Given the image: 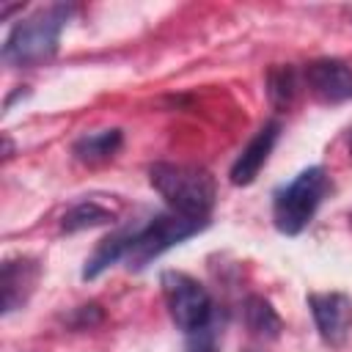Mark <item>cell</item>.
I'll list each match as a JSON object with an SVG mask.
<instances>
[{
  "label": "cell",
  "instance_id": "277c9868",
  "mask_svg": "<svg viewBox=\"0 0 352 352\" xmlns=\"http://www.w3.org/2000/svg\"><path fill=\"white\" fill-rule=\"evenodd\" d=\"M209 226V220H198V217H187L179 212H162L148 217L146 223H140L129 250H126V270L129 272H140L146 270L154 258H160L165 250L176 248L179 242L195 236L198 231H204Z\"/></svg>",
  "mask_w": 352,
  "mask_h": 352
},
{
  "label": "cell",
  "instance_id": "6da1fadb",
  "mask_svg": "<svg viewBox=\"0 0 352 352\" xmlns=\"http://www.w3.org/2000/svg\"><path fill=\"white\" fill-rule=\"evenodd\" d=\"M72 14H74V6L52 3L19 19L3 41V60L14 69H33L52 60L58 52L60 30L66 28Z\"/></svg>",
  "mask_w": 352,
  "mask_h": 352
},
{
  "label": "cell",
  "instance_id": "30bf717a",
  "mask_svg": "<svg viewBox=\"0 0 352 352\" xmlns=\"http://www.w3.org/2000/svg\"><path fill=\"white\" fill-rule=\"evenodd\" d=\"M138 228H140V223H129V226H124V228L107 234V236L96 245V250L91 253V258L85 261V267H82V280H94V278H99L107 267H113L116 261H124V258H126V250H129V245H132V239H135V234H138Z\"/></svg>",
  "mask_w": 352,
  "mask_h": 352
},
{
  "label": "cell",
  "instance_id": "2e32d148",
  "mask_svg": "<svg viewBox=\"0 0 352 352\" xmlns=\"http://www.w3.org/2000/svg\"><path fill=\"white\" fill-rule=\"evenodd\" d=\"M346 146H349V157H352V126H349V132H346Z\"/></svg>",
  "mask_w": 352,
  "mask_h": 352
},
{
  "label": "cell",
  "instance_id": "7a4b0ae2",
  "mask_svg": "<svg viewBox=\"0 0 352 352\" xmlns=\"http://www.w3.org/2000/svg\"><path fill=\"white\" fill-rule=\"evenodd\" d=\"M148 182L165 198L170 212L209 220L217 187L206 168L187 162H154L148 168Z\"/></svg>",
  "mask_w": 352,
  "mask_h": 352
},
{
  "label": "cell",
  "instance_id": "5b68a950",
  "mask_svg": "<svg viewBox=\"0 0 352 352\" xmlns=\"http://www.w3.org/2000/svg\"><path fill=\"white\" fill-rule=\"evenodd\" d=\"M160 286L165 294L168 314L182 333L192 336L212 324V314H214L212 297L195 278H190L187 272L165 270L160 278Z\"/></svg>",
  "mask_w": 352,
  "mask_h": 352
},
{
  "label": "cell",
  "instance_id": "9a60e30c",
  "mask_svg": "<svg viewBox=\"0 0 352 352\" xmlns=\"http://www.w3.org/2000/svg\"><path fill=\"white\" fill-rule=\"evenodd\" d=\"M104 319V314H102V308L96 305V302H91V305H80L72 316H69V324L74 327V330H85V327H94V324H99Z\"/></svg>",
  "mask_w": 352,
  "mask_h": 352
},
{
  "label": "cell",
  "instance_id": "8992f818",
  "mask_svg": "<svg viewBox=\"0 0 352 352\" xmlns=\"http://www.w3.org/2000/svg\"><path fill=\"white\" fill-rule=\"evenodd\" d=\"M308 308L319 338L327 346H344L352 330V300L341 292H322L308 294Z\"/></svg>",
  "mask_w": 352,
  "mask_h": 352
},
{
  "label": "cell",
  "instance_id": "5bb4252c",
  "mask_svg": "<svg viewBox=\"0 0 352 352\" xmlns=\"http://www.w3.org/2000/svg\"><path fill=\"white\" fill-rule=\"evenodd\" d=\"M300 88V77L294 66H272L267 72V96L275 110H289Z\"/></svg>",
  "mask_w": 352,
  "mask_h": 352
},
{
  "label": "cell",
  "instance_id": "ba28073f",
  "mask_svg": "<svg viewBox=\"0 0 352 352\" xmlns=\"http://www.w3.org/2000/svg\"><path fill=\"white\" fill-rule=\"evenodd\" d=\"M278 138H280V121H267V124L248 140V146L239 151V157L234 160V165H231V170H228L231 184H236V187L253 184L256 176L261 173V168L267 165V160H270V154H272Z\"/></svg>",
  "mask_w": 352,
  "mask_h": 352
},
{
  "label": "cell",
  "instance_id": "e0dca14e",
  "mask_svg": "<svg viewBox=\"0 0 352 352\" xmlns=\"http://www.w3.org/2000/svg\"><path fill=\"white\" fill-rule=\"evenodd\" d=\"M349 223H352V214H349Z\"/></svg>",
  "mask_w": 352,
  "mask_h": 352
},
{
  "label": "cell",
  "instance_id": "52a82bcc",
  "mask_svg": "<svg viewBox=\"0 0 352 352\" xmlns=\"http://www.w3.org/2000/svg\"><path fill=\"white\" fill-rule=\"evenodd\" d=\"M308 91L324 104H341L352 99V66L338 58L311 60L302 72Z\"/></svg>",
  "mask_w": 352,
  "mask_h": 352
},
{
  "label": "cell",
  "instance_id": "3957f363",
  "mask_svg": "<svg viewBox=\"0 0 352 352\" xmlns=\"http://www.w3.org/2000/svg\"><path fill=\"white\" fill-rule=\"evenodd\" d=\"M330 190L327 170L322 165H311L300 170L286 187H280L272 198V223L280 234L297 236L308 228L316 209L322 206Z\"/></svg>",
  "mask_w": 352,
  "mask_h": 352
},
{
  "label": "cell",
  "instance_id": "7c38bea8",
  "mask_svg": "<svg viewBox=\"0 0 352 352\" xmlns=\"http://www.w3.org/2000/svg\"><path fill=\"white\" fill-rule=\"evenodd\" d=\"M242 316H245L248 330H250L256 338L272 341V338H278L280 330H283V319L278 316V311L272 308V302H270L267 297H261V294H250V297H245Z\"/></svg>",
  "mask_w": 352,
  "mask_h": 352
},
{
  "label": "cell",
  "instance_id": "4fadbf2b",
  "mask_svg": "<svg viewBox=\"0 0 352 352\" xmlns=\"http://www.w3.org/2000/svg\"><path fill=\"white\" fill-rule=\"evenodd\" d=\"M116 214L110 209H104L96 201H80L74 204L63 217H60V231L74 234V231H85V228H96V226H107L113 223Z\"/></svg>",
  "mask_w": 352,
  "mask_h": 352
},
{
  "label": "cell",
  "instance_id": "9c48e42d",
  "mask_svg": "<svg viewBox=\"0 0 352 352\" xmlns=\"http://www.w3.org/2000/svg\"><path fill=\"white\" fill-rule=\"evenodd\" d=\"M38 275H41V267L36 258H8L0 270V305H3V314H14L16 308H22L36 283H38Z\"/></svg>",
  "mask_w": 352,
  "mask_h": 352
},
{
  "label": "cell",
  "instance_id": "8fae6325",
  "mask_svg": "<svg viewBox=\"0 0 352 352\" xmlns=\"http://www.w3.org/2000/svg\"><path fill=\"white\" fill-rule=\"evenodd\" d=\"M121 143H124L121 129H116V126L113 129H99V132H88V135L77 138L74 146H72V154L85 165H99V162L113 160L118 154Z\"/></svg>",
  "mask_w": 352,
  "mask_h": 352
}]
</instances>
